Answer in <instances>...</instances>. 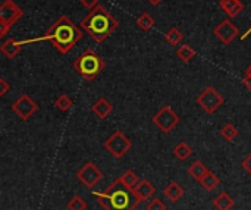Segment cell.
<instances>
[{
    "instance_id": "1",
    "label": "cell",
    "mask_w": 251,
    "mask_h": 210,
    "mask_svg": "<svg viewBox=\"0 0 251 210\" xmlns=\"http://www.w3.org/2000/svg\"><path fill=\"white\" fill-rule=\"evenodd\" d=\"M82 38V31L68 18L66 15H62L59 19H56L51 26L41 35L29 40H22L19 41L22 46L24 44H31V43H38V41H50L53 47L62 53L66 54L71 52V49Z\"/></svg>"
},
{
    "instance_id": "2",
    "label": "cell",
    "mask_w": 251,
    "mask_h": 210,
    "mask_svg": "<svg viewBox=\"0 0 251 210\" xmlns=\"http://www.w3.org/2000/svg\"><path fill=\"white\" fill-rule=\"evenodd\" d=\"M119 26V21L110 15L104 6H96L82 21L81 28L96 41L103 43Z\"/></svg>"
},
{
    "instance_id": "3",
    "label": "cell",
    "mask_w": 251,
    "mask_h": 210,
    "mask_svg": "<svg viewBox=\"0 0 251 210\" xmlns=\"http://www.w3.org/2000/svg\"><path fill=\"white\" fill-rule=\"evenodd\" d=\"M99 205L104 210H134L141 202L132 188L116 180L107 190L96 193Z\"/></svg>"
},
{
    "instance_id": "4",
    "label": "cell",
    "mask_w": 251,
    "mask_h": 210,
    "mask_svg": "<svg viewBox=\"0 0 251 210\" xmlns=\"http://www.w3.org/2000/svg\"><path fill=\"white\" fill-rule=\"evenodd\" d=\"M106 68L104 60L91 49L84 50L74 62V69L87 81H93Z\"/></svg>"
},
{
    "instance_id": "5",
    "label": "cell",
    "mask_w": 251,
    "mask_h": 210,
    "mask_svg": "<svg viewBox=\"0 0 251 210\" xmlns=\"http://www.w3.org/2000/svg\"><path fill=\"white\" fill-rule=\"evenodd\" d=\"M131 147H132V143H131L129 138H128L124 132H121V131L113 132V134L104 141V149H106L113 158H116V159L124 158V156L129 152Z\"/></svg>"
},
{
    "instance_id": "6",
    "label": "cell",
    "mask_w": 251,
    "mask_h": 210,
    "mask_svg": "<svg viewBox=\"0 0 251 210\" xmlns=\"http://www.w3.org/2000/svg\"><path fill=\"white\" fill-rule=\"evenodd\" d=\"M196 102L206 113H215L224 105V97L219 94V91L216 88L207 87L200 93V96L196 99Z\"/></svg>"
},
{
    "instance_id": "7",
    "label": "cell",
    "mask_w": 251,
    "mask_h": 210,
    "mask_svg": "<svg viewBox=\"0 0 251 210\" xmlns=\"http://www.w3.org/2000/svg\"><path fill=\"white\" fill-rule=\"evenodd\" d=\"M153 124L159 127V130L165 134H169L178 124H179V116L171 109V106H163L154 116H153Z\"/></svg>"
},
{
    "instance_id": "8",
    "label": "cell",
    "mask_w": 251,
    "mask_h": 210,
    "mask_svg": "<svg viewBox=\"0 0 251 210\" xmlns=\"http://www.w3.org/2000/svg\"><path fill=\"white\" fill-rule=\"evenodd\" d=\"M12 110L18 115L19 119L28 121L38 110V105L31 99L29 94H21L18 100L12 105Z\"/></svg>"
},
{
    "instance_id": "9",
    "label": "cell",
    "mask_w": 251,
    "mask_h": 210,
    "mask_svg": "<svg viewBox=\"0 0 251 210\" xmlns=\"http://www.w3.org/2000/svg\"><path fill=\"white\" fill-rule=\"evenodd\" d=\"M215 35L218 37V40L224 44H231L238 35H240V29L238 26L231 21V19H224L222 22H219L215 28Z\"/></svg>"
},
{
    "instance_id": "10",
    "label": "cell",
    "mask_w": 251,
    "mask_h": 210,
    "mask_svg": "<svg viewBox=\"0 0 251 210\" xmlns=\"http://www.w3.org/2000/svg\"><path fill=\"white\" fill-rule=\"evenodd\" d=\"M103 178V174L100 172V169L94 165V163H91V162H88V163H85L79 171H78V180L87 187V188H94L97 184H99V181Z\"/></svg>"
},
{
    "instance_id": "11",
    "label": "cell",
    "mask_w": 251,
    "mask_h": 210,
    "mask_svg": "<svg viewBox=\"0 0 251 210\" xmlns=\"http://www.w3.org/2000/svg\"><path fill=\"white\" fill-rule=\"evenodd\" d=\"M22 15H24V12L21 10V7H18L12 0H7L0 4V21L1 22L13 25Z\"/></svg>"
},
{
    "instance_id": "12",
    "label": "cell",
    "mask_w": 251,
    "mask_h": 210,
    "mask_svg": "<svg viewBox=\"0 0 251 210\" xmlns=\"http://www.w3.org/2000/svg\"><path fill=\"white\" fill-rule=\"evenodd\" d=\"M91 110H93V113H94L99 119H106V118L112 113L113 106H112V103H110L107 99L100 97V99H97L96 103L91 106Z\"/></svg>"
},
{
    "instance_id": "13",
    "label": "cell",
    "mask_w": 251,
    "mask_h": 210,
    "mask_svg": "<svg viewBox=\"0 0 251 210\" xmlns=\"http://www.w3.org/2000/svg\"><path fill=\"white\" fill-rule=\"evenodd\" d=\"M219 6L229 18H235L244 10V4L241 3V0H221Z\"/></svg>"
},
{
    "instance_id": "14",
    "label": "cell",
    "mask_w": 251,
    "mask_h": 210,
    "mask_svg": "<svg viewBox=\"0 0 251 210\" xmlns=\"http://www.w3.org/2000/svg\"><path fill=\"white\" fill-rule=\"evenodd\" d=\"M21 47H22V44H21L19 41H16L15 38H7V40L1 44L0 50H1V53H3L7 59H15V57L19 54Z\"/></svg>"
},
{
    "instance_id": "15",
    "label": "cell",
    "mask_w": 251,
    "mask_h": 210,
    "mask_svg": "<svg viewBox=\"0 0 251 210\" xmlns=\"http://www.w3.org/2000/svg\"><path fill=\"white\" fill-rule=\"evenodd\" d=\"M134 193L138 196V199L143 202V200H147V199H150L154 193H156V188L147 181V180H141L138 184H137V187L134 188Z\"/></svg>"
},
{
    "instance_id": "16",
    "label": "cell",
    "mask_w": 251,
    "mask_h": 210,
    "mask_svg": "<svg viewBox=\"0 0 251 210\" xmlns=\"http://www.w3.org/2000/svg\"><path fill=\"white\" fill-rule=\"evenodd\" d=\"M165 196H166L168 200H171L172 203H176V202L181 200V197L184 196V188H182L178 183H171V184L165 188Z\"/></svg>"
},
{
    "instance_id": "17",
    "label": "cell",
    "mask_w": 251,
    "mask_h": 210,
    "mask_svg": "<svg viewBox=\"0 0 251 210\" xmlns=\"http://www.w3.org/2000/svg\"><path fill=\"white\" fill-rule=\"evenodd\" d=\"M209 172V169L206 168V165L203 163V162H200V160H196L190 168H188V174H190V177L193 178V180H196V181H201V178L206 175Z\"/></svg>"
},
{
    "instance_id": "18",
    "label": "cell",
    "mask_w": 251,
    "mask_h": 210,
    "mask_svg": "<svg viewBox=\"0 0 251 210\" xmlns=\"http://www.w3.org/2000/svg\"><path fill=\"white\" fill-rule=\"evenodd\" d=\"M213 205L218 210H229L234 206V199L228 193H221L219 196L215 197Z\"/></svg>"
},
{
    "instance_id": "19",
    "label": "cell",
    "mask_w": 251,
    "mask_h": 210,
    "mask_svg": "<svg viewBox=\"0 0 251 210\" xmlns=\"http://www.w3.org/2000/svg\"><path fill=\"white\" fill-rule=\"evenodd\" d=\"M176 56H178V59H181V62L188 63V62H191V60L194 59L196 50H194V47H191L190 44H182V46L178 47Z\"/></svg>"
},
{
    "instance_id": "20",
    "label": "cell",
    "mask_w": 251,
    "mask_h": 210,
    "mask_svg": "<svg viewBox=\"0 0 251 210\" xmlns=\"http://www.w3.org/2000/svg\"><path fill=\"white\" fill-rule=\"evenodd\" d=\"M135 24H137V26H138L141 31L147 32V31H150V29L154 26L156 21H154L153 16H150V13L144 12V13H141V15L137 18V22H135Z\"/></svg>"
},
{
    "instance_id": "21",
    "label": "cell",
    "mask_w": 251,
    "mask_h": 210,
    "mask_svg": "<svg viewBox=\"0 0 251 210\" xmlns=\"http://www.w3.org/2000/svg\"><path fill=\"white\" fill-rule=\"evenodd\" d=\"M200 184H201V187H203L204 190H207V191H213V190L219 185V178H218L213 172H210V171H209V172L201 178Z\"/></svg>"
},
{
    "instance_id": "22",
    "label": "cell",
    "mask_w": 251,
    "mask_h": 210,
    "mask_svg": "<svg viewBox=\"0 0 251 210\" xmlns=\"http://www.w3.org/2000/svg\"><path fill=\"white\" fill-rule=\"evenodd\" d=\"M165 40L171 44V46H179L184 40V34L181 29L178 28H171L166 34H165Z\"/></svg>"
},
{
    "instance_id": "23",
    "label": "cell",
    "mask_w": 251,
    "mask_h": 210,
    "mask_svg": "<svg viewBox=\"0 0 251 210\" xmlns=\"http://www.w3.org/2000/svg\"><path fill=\"white\" fill-rule=\"evenodd\" d=\"M174 155L176 159L179 160H187L191 155H193V149L185 143V141H181L175 149H174Z\"/></svg>"
},
{
    "instance_id": "24",
    "label": "cell",
    "mask_w": 251,
    "mask_h": 210,
    "mask_svg": "<svg viewBox=\"0 0 251 210\" xmlns=\"http://www.w3.org/2000/svg\"><path fill=\"white\" fill-rule=\"evenodd\" d=\"M237 135H238V130H237V127L232 125V124H226V125H224V127L221 128V137H222L224 140H226V141L235 140Z\"/></svg>"
},
{
    "instance_id": "25",
    "label": "cell",
    "mask_w": 251,
    "mask_h": 210,
    "mask_svg": "<svg viewBox=\"0 0 251 210\" xmlns=\"http://www.w3.org/2000/svg\"><path fill=\"white\" fill-rule=\"evenodd\" d=\"M128 188H135L137 187V184L140 183V178H138V175L134 172V171H126L121 178H119Z\"/></svg>"
},
{
    "instance_id": "26",
    "label": "cell",
    "mask_w": 251,
    "mask_h": 210,
    "mask_svg": "<svg viewBox=\"0 0 251 210\" xmlns=\"http://www.w3.org/2000/svg\"><path fill=\"white\" fill-rule=\"evenodd\" d=\"M72 99L68 96V94H62V96H59L57 99H56V102H54V106H56V109L57 110H60V112H66V110H69L71 109V106H72Z\"/></svg>"
},
{
    "instance_id": "27",
    "label": "cell",
    "mask_w": 251,
    "mask_h": 210,
    "mask_svg": "<svg viewBox=\"0 0 251 210\" xmlns=\"http://www.w3.org/2000/svg\"><path fill=\"white\" fill-rule=\"evenodd\" d=\"M87 209V203L81 196H74L69 203H68V210H85Z\"/></svg>"
},
{
    "instance_id": "28",
    "label": "cell",
    "mask_w": 251,
    "mask_h": 210,
    "mask_svg": "<svg viewBox=\"0 0 251 210\" xmlns=\"http://www.w3.org/2000/svg\"><path fill=\"white\" fill-rule=\"evenodd\" d=\"M146 210H166V206L163 205V202L160 199H153L146 206Z\"/></svg>"
},
{
    "instance_id": "29",
    "label": "cell",
    "mask_w": 251,
    "mask_h": 210,
    "mask_svg": "<svg viewBox=\"0 0 251 210\" xmlns=\"http://www.w3.org/2000/svg\"><path fill=\"white\" fill-rule=\"evenodd\" d=\"M7 91H9V84H7V81H6L4 78H0V96H1V97L6 96Z\"/></svg>"
},
{
    "instance_id": "30",
    "label": "cell",
    "mask_w": 251,
    "mask_h": 210,
    "mask_svg": "<svg viewBox=\"0 0 251 210\" xmlns=\"http://www.w3.org/2000/svg\"><path fill=\"white\" fill-rule=\"evenodd\" d=\"M81 4L90 10H93L96 6H99V0H81Z\"/></svg>"
},
{
    "instance_id": "31",
    "label": "cell",
    "mask_w": 251,
    "mask_h": 210,
    "mask_svg": "<svg viewBox=\"0 0 251 210\" xmlns=\"http://www.w3.org/2000/svg\"><path fill=\"white\" fill-rule=\"evenodd\" d=\"M10 26H12V25H9V24L0 21V37H4V35L7 34V31L10 29Z\"/></svg>"
},
{
    "instance_id": "32",
    "label": "cell",
    "mask_w": 251,
    "mask_h": 210,
    "mask_svg": "<svg viewBox=\"0 0 251 210\" xmlns=\"http://www.w3.org/2000/svg\"><path fill=\"white\" fill-rule=\"evenodd\" d=\"M243 166H244V169H246V171H247V172L251 175V155L247 156V159H244Z\"/></svg>"
},
{
    "instance_id": "33",
    "label": "cell",
    "mask_w": 251,
    "mask_h": 210,
    "mask_svg": "<svg viewBox=\"0 0 251 210\" xmlns=\"http://www.w3.org/2000/svg\"><path fill=\"white\" fill-rule=\"evenodd\" d=\"M243 82H244V87H246L247 90H250L251 91V75H246Z\"/></svg>"
},
{
    "instance_id": "34",
    "label": "cell",
    "mask_w": 251,
    "mask_h": 210,
    "mask_svg": "<svg viewBox=\"0 0 251 210\" xmlns=\"http://www.w3.org/2000/svg\"><path fill=\"white\" fill-rule=\"evenodd\" d=\"M147 1H149V3H150L151 6H159V4H160V3H162L163 0H147Z\"/></svg>"
},
{
    "instance_id": "35",
    "label": "cell",
    "mask_w": 251,
    "mask_h": 210,
    "mask_svg": "<svg viewBox=\"0 0 251 210\" xmlns=\"http://www.w3.org/2000/svg\"><path fill=\"white\" fill-rule=\"evenodd\" d=\"M250 34H251V28H250V29H247V31L244 32V35H241V40H246V38H247V37H249Z\"/></svg>"
},
{
    "instance_id": "36",
    "label": "cell",
    "mask_w": 251,
    "mask_h": 210,
    "mask_svg": "<svg viewBox=\"0 0 251 210\" xmlns=\"http://www.w3.org/2000/svg\"><path fill=\"white\" fill-rule=\"evenodd\" d=\"M246 75H251V63L247 66V69H246Z\"/></svg>"
}]
</instances>
